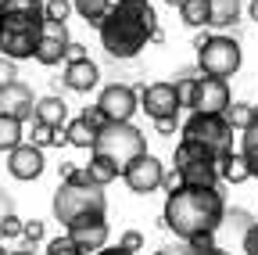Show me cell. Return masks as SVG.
Returning a JSON list of instances; mask_svg holds the SVG:
<instances>
[{
	"mask_svg": "<svg viewBox=\"0 0 258 255\" xmlns=\"http://www.w3.org/2000/svg\"><path fill=\"white\" fill-rule=\"evenodd\" d=\"M8 212H15V209H11V198L0 194V216H8Z\"/></svg>",
	"mask_w": 258,
	"mask_h": 255,
	"instance_id": "45",
	"label": "cell"
},
{
	"mask_svg": "<svg viewBox=\"0 0 258 255\" xmlns=\"http://www.w3.org/2000/svg\"><path fill=\"white\" fill-rule=\"evenodd\" d=\"M97 108L104 112L108 122H133L137 108H140V90L125 86V83H108L97 97Z\"/></svg>",
	"mask_w": 258,
	"mask_h": 255,
	"instance_id": "10",
	"label": "cell"
},
{
	"mask_svg": "<svg viewBox=\"0 0 258 255\" xmlns=\"http://www.w3.org/2000/svg\"><path fill=\"white\" fill-rule=\"evenodd\" d=\"M22 241H25V244L43 241V219H29V223H25V230H22Z\"/></svg>",
	"mask_w": 258,
	"mask_h": 255,
	"instance_id": "36",
	"label": "cell"
},
{
	"mask_svg": "<svg viewBox=\"0 0 258 255\" xmlns=\"http://www.w3.org/2000/svg\"><path fill=\"white\" fill-rule=\"evenodd\" d=\"M22 15H43V0H0V18H22Z\"/></svg>",
	"mask_w": 258,
	"mask_h": 255,
	"instance_id": "27",
	"label": "cell"
},
{
	"mask_svg": "<svg viewBox=\"0 0 258 255\" xmlns=\"http://www.w3.org/2000/svg\"><path fill=\"white\" fill-rule=\"evenodd\" d=\"M50 209H54V219L69 230V227L86 223V219H104L108 198H104V187H93L90 180L86 183H61L54 190V205Z\"/></svg>",
	"mask_w": 258,
	"mask_h": 255,
	"instance_id": "3",
	"label": "cell"
},
{
	"mask_svg": "<svg viewBox=\"0 0 258 255\" xmlns=\"http://www.w3.org/2000/svg\"><path fill=\"white\" fill-rule=\"evenodd\" d=\"M32 122H43L50 130H64V122H69V105H64V97H57V93L40 97L36 108H32Z\"/></svg>",
	"mask_w": 258,
	"mask_h": 255,
	"instance_id": "17",
	"label": "cell"
},
{
	"mask_svg": "<svg viewBox=\"0 0 258 255\" xmlns=\"http://www.w3.org/2000/svg\"><path fill=\"white\" fill-rule=\"evenodd\" d=\"M43 169H47V158H43L40 147L18 144L15 151H8V173H11L15 180H25V183H29V180H40Z\"/></svg>",
	"mask_w": 258,
	"mask_h": 255,
	"instance_id": "13",
	"label": "cell"
},
{
	"mask_svg": "<svg viewBox=\"0 0 258 255\" xmlns=\"http://www.w3.org/2000/svg\"><path fill=\"white\" fill-rule=\"evenodd\" d=\"M194 47H198V69L201 76H215V79H226L230 83V76H237L240 69V43L233 36H222V33H198L194 36Z\"/></svg>",
	"mask_w": 258,
	"mask_h": 255,
	"instance_id": "4",
	"label": "cell"
},
{
	"mask_svg": "<svg viewBox=\"0 0 258 255\" xmlns=\"http://www.w3.org/2000/svg\"><path fill=\"white\" fill-rule=\"evenodd\" d=\"M144 151H147V137L133 122H108L104 130L93 137V147H90V155L108 158V162H115L118 169H125Z\"/></svg>",
	"mask_w": 258,
	"mask_h": 255,
	"instance_id": "5",
	"label": "cell"
},
{
	"mask_svg": "<svg viewBox=\"0 0 258 255\" xmlns=\"http://www.w3.org/2000/svg\"><path fill=\"white\" fill-rule=\"evenodd\" d=\"M186 248H190V255H230L226 248L215 244V237H198V241H190Z\"/></svg>",
	"mask_w": 258,
	"mask_h": 255,
	"instance_id": "32",
	"label": "cell"
},
{
	"mask_svg": "<svg viewBox=\"0 0 258 255\" xmlns=\"http://www.w3.org/2000/svg\"><path fill=\"white\" fill-rule=\"evenodd\" d=\"M64 47H69V43H64V40H54V36H43L40 33V47H36V54H32V58H36L40 61V65H57V61H64Z\"/></svg>",
	"mask_w": 258,
	"mask_h": 255,
	"instance_id": "24",
	"label": "cell"
},
{
	"mask_svg": "<svg viewBox=\"0 0 258 255\" xmlns=\"http://www.w3.org/2000/svg\"><path fill=\"white\" fill-rule=\"evenodd\" d=\"M118 248H125V251H133V255H137V251L144 248V234H140V230H125L122 241H118Z\"/></svg>",
	"mask_w": 258,
	"mask_h": 255,
	"instance_id": "37",
	"label": "cell"
},
{
	"mask_svg": "<svg viewBox=\"0 0 258 255\" xmlns=\"http://www.w3.org/2000/svg\"><path fill=\"white\" fill-rule=\"evenodd\" d=\"M244 255H258V223L244 234Z\"/></svg>",
	"mask_w": 258,
	"mask_h": 255,
	"instance_id": "40",
	"label": "cell"
},
{
	"mask_svg": "<svg viewBox=\"0 0 258 255\" xmlns=\"http://www.w3.org/2000/svg\"><path fill=\"white\" fill-rule=\"evenodd\" d=\"M219 180L222 183H244V180H251V169H247L240 151H230V155L219 158Z\"/></svg>",
	"mask_w": 258,
	"mask_h": 255,
	"instance_id": "18",
	"label": "cell"
},
{
	"mask_svg": "<svg viewBox=\"0 0 258 255\" xmlns=\"http://www.w3.org/2000/svg\"><path fill=\"white\" fill-rule=\"evenodd\" d=\"M111 4H122V0H111Z\"/></svg>",
	"mask_w": 258,
	"mask_h": 255,
	"instance_id": "50",
	"label": "cell"
},
{
	"mask_svg": "<svg viewBox=\"0 0 258 255\" xmlns=\"http://www.w3.org/2000/svg\"><path fill=\"white\" fill-rule=\"evenodd\" d=\"M61 83L76 90V93H90L97 83H101V69H97V61L90 58H79V61H64V76Z\"/></svg>",
	"mask_w": 258,
	"mask_h": 255,
	"instance_id": "16",
	"label": "cell"
},
{
	"mask_svg": "<svg viewBox=\"0 0 258 255\" xmlns=\"http://www.w3.org/2000/svg\"><path fill=\"white\" fill-rule=\"evenodd\" d=\"M47 255H83V251H79L69 237H54V241L47 244Z\"/></svg>",
	"mask_w": 258,
	"mask_h": 255,
	"instance_id": "35",
	"label": "cell"
},
{
	"mask_svg": "<svg viewBox=\"0 0 258 255\" xmlns=\"http://www.w3.org/2000/svg\"><path fill=\"white\" fill-rule=\"evenodd\" d=\"M140 108L158 122V119H179V101H176V83H144L140 86Z\"/></svg>",
	"mask_w": 258,
	"mask_h": 255,
	"instance_id": "11",
	"label": "cell"
},
{
	"mask_svg": "<svg viewBox=\"0 0 258 255\" xmlns=\"http://www.w3.org/2000/svg\"><path fill=\"white\" fill-rule=\"evenodd\" d=\"M79 119H83V122L90 126V130H93V133H101V130H104V126H108V119H104V112H101V108H97V105H90V108H86V112H83Z\"/></svg>",
	"mask_w": 258,
	"mask_h": 255,
	"instance_id": "33",
	"label": "cell"
},
{
	"mask_svg": "<svg viewBox=\"0 0 258 255\" xmlns=\"http://www.w3.org/2000/svg\"><path fill=\"white\" fill-rule=\"evenodd\" d=\"M240 18V0H208V25L226 29Z\"/></svg>",
	"mask_w": 258,
	"mask_h": 255,
	"instance_id": "19",
	"label": "cell"
},
{
	"mask_svg": "<svg viewBox=\"0 0 258 255\" xmlns=\"http://www.w3.org/2000/svg\"><path fill=\"white\" fill-rule=\"evenodd\" d=\"M25 122H18V119H11V115H4L0 112V151H15L18 144H25V130H22Z\"/></svg>",
	"mask_w": 258,
	"mask_h": 255,
	"instance_id": "23",
	"label": "cell"
},
{
	"mask_svg": "<svg viewBox=\"0 0 258 255\" xmlns=\"http://www.w3.org/2000/svg\"><path fill=\"white\" fill-rule=\"evenodd\" d=\"M72 15V0H43V18L47 22H64Z\"/></svg>",
	"mask_w": 258,
	"mask_h": 255,
	"instance_id": "30",
	"label": "cell"
},
{
	"mask_svg": "<svg viewBox=\"0 0 258 255\" xmlns=\"http://www.w3.org/2000/svg\"><path fill=\"white\" fill-rule=\"evenodd\" d=\"M172 169L179 173L183 187H219V158L208 147L194 144V140H179L176 144Z\"/></svg>",
	"mask_w": 258,
	"mask_h": 255,
	"instance_id": "6",
	"label": "cell"
},
{
	"mask_svg": "<svg viewBox=\"0 0 258 255\" xmlns=\"http://www.w3.org/2000/svg\"><path fill=\"white\" fill-rule=\"evenodd\" d=\"M247 15H251V18L258 22V0H251V4H247Z\"/></svg>",
	"mask_w": 258,
	"mask_h": 255,
	"instance_id": "46",
	"label": "cell"
},
{
	"mask_svg": "<svg viewBox=\"0 0 258 255\" xmlns=\"http://www.w3.org/2000/svg\"><path fill=\"white\" fill-rule=\"evenodd\" d=\"M111 8H115L111 0H72V11H79V18L93 29H101V22L108 18Z\"/></svg>",
	"mask_w": 258,
	"mask_h": 255,
	"instance_id": "22",
	"label": "cell"
},
{
	"mask_svg": "<svg viewBox=\"0 0 258 255\" xmlns=\"http://www.w3.org/2000/svg\"><path fill=\"white\" fill-rule=\"evenodd\" d=\"M251 119H254V105H244V101H233L230 108H226V122L233 126L237 133H244L247 126H251Z\"/></svg>",
	"mask_w": 258,
	"mask_h": 255,
	"instance_id": "28",
	"label": "cell"
},
{
	"mask_svg": "<svg viewBox=\"0 0 258 255\" xmlns=\"http://www.w3.org/2000/svg\"><path fill=\"white\" fill-rule=\"evenodd\" d=\"M179 187H183L179 173H176V169H165V180H161V190H165V194H172V190H179Z\"/></svg>",
	"mask_w": 258,
	"mask_h": 255,
	"instance_id": "39",
	"label": "cell"
},
{
	"mask_svg": "<svg viewBox=\"0 0 258 255\" xmlns=\"http://www.w3.org/2000/svg\"><path fill=\"white\" fill-rule=\"evenodd\" d=\"M154 255H190V248L183 244V248H176V244H169V248H158Z\"/></svg>",
	"mask_w": 258,
	"mask_h": 255,
	"instance_id": "43",
	"label": "cell"
},
{
	"mask_svg": "<svg viewBox=\"0 0 258 255\" xmlns=\"http://www.w3.org/2000/svg\"><path fill=\"white\" fill-rule=\"evenodd\" d=\"M179 133H183L179 140L201 144V147H208L215 158H222V155L233 151V126L226 122V115H201V112H194V115L183 122Z\"/></svg>",
	"mask_w": 258,
	"mask_h": 255,
	"instance_id": "8",
	"label": "cell"
},
{
	"mask_svg": "<svg viewBox=\"0 0 258 255\" xmlns=\"http://www.w3.org/2000/svg\"><path fill=\"white\" fill-rule=\"evenodd\" d=\"M240 155H244V162H247L251 176L258 180V105H254V119H251V126L240 133Z\"/></svg>",
	"mask_w": 258,
	"mask_h": 255,
	"instance_id": "21",
	"label": "cell"
},
{
	"mask_svg": "<svg viewBox=\"0 0 258 255\" xmlns=\"http://www.w3.org/2000/svg\"><path fill=\"white\" fill-rule=\"evenodd\" d=\"M158 29V15L151 8V0H122L108 11V18L101 22V47L111 54V58H137L151 36Z\"/></svg>",
	"mask_w": 258,
	"mask_h": 255,
	"instance_id": "2",
	"label": "cell"
},
{
	"mask_svg": "<svg viewBox=\"0 0 258 255\" xmlns=\"http://www.w3.org/2000/svg\"><path fill=\"white\" fill-rule=\"evenodd\" d=\"M222 223H226V198L219 187H179L165 194L161 227L172 230L183 244L198 237H215Z\"/></svg>",
	"mask_w": 258,
	"mask_h": 255,
	"instance_id": "1",
	"label": "cell"
},
{
	"mask_svg": "<svg viewBox=\"0 0 258 255\" xmlns=\"http://www.w3.org/2000/svg\"><path fill=\"white\" fill-rule=\"evenodd\" d=\"M8 255H32V251H25V248H15V251H8Z\"/></svg>",
	"mask_w": 258,
	"mask_h": 255,
	"instance_id": "47",
	"label": "cell"
},
{
	"mask_svg": "<svg viewBox=\"0 0 258 255\" xmlns=\"http://www.w3.org/2000/svg\"><path fill=\"white\" fill-rule=\"evenodd\" d=\"M179 18L190 29H205L208 25V0H183V4H179Z\"/></svg>",
	"mask_w": 258,
	"mask_h": 255,
	"instance_id": "25",
	"label": "cell"
},
{
	"mask_svg": "<svg viewBox=\"0 0 258 255\" xmlns=\"http://www.w3.org/2000/svg\"><path fill=\"white\" fill-rule=\"evenodd\" d=\"M22 230H25V223H22L15 212L0 216V241H15V237H22Z\"/></svg>",
	"mask_w": 258,
	"mask_h": 255,
	"instance_id": "31",
	"label": "cell"
},
{
	"mask_svg": "<svg viewBox=\"0 0 258 255\" xmlns=\"http://www.w3.org/2000/svg\"><path fill=\"white\" fill-rule=\"evenodd\" d=\"M226 219H233V223H237V227H240L244 234H247V230L254 227V219H251V212H247V209H233V212L226 209Z\"/></svg>",
	"mask_w": 258,
	"mask_h": 255,
	"instance_id": "38",
	"label": "cell"
},
{
	"mask_svg": "<svg viewBox=\"0 0 258 255\" xmlns=\"http://www.w3.org/2000/svg\"><path fill=\"white\" fill-rule=\"evenodd\" d=\"M97 255H133V251H125V248H118V244H115V248H101Z\"/></svg>",
	"mask_w": 258,
	"mask_h": 255,
	"instance_id": "44",
	"label": "cell"
},
{
	"mask_svg": "<svg viewBox=\"0 0 258 255\" xmlns=\"http://www.w3.org/2000/svg\"><path fill=\"white\" fill-rule=\"evenodd\" d=\"M43 33V15H22V18H0V58L25 61L36 54Z\"/></svg>",
	"mask_w": 258,
	"mask_h": 255,
	"instance_id": "7",
	"label": "cell"
},
{
	"mask_svg": "<svg viewBox=\"0 0 258 255\" xmlns=\"http://www.w3.org/2000/svg\"><path fill=\"white\" fill-rule=\"evenodd\" d=\"M165 4H169V8H179V4H183V0H165Z\"/></svg>",
	"mask_w": 258,
	"mask_h": 255,
	"instance_id": "48",
	"label": "cell"
},
{
	"mask_svg": "<svg viewBox=\"0 0 258 255\" xmlns=\"http://www.w3.org/2000/svg\"><path fill=\"white\" fill-rule=\"evenodd\" d=\"M32 108H36V97H32V90L22 79L0 90V112H4V115L25 122V119H32Z\"/></svg>",
	"mask_w": 258,
	"mask_h": 255,
	"instance_id": "15",
	"label": "cell"
},
{
	"mask_svg": "<svg viewBox=\"0 0 258 255\" xmlns=\"http://www.w3.org/2000/svg\"><path fill=\"white\" fill-rule=\"evenodd\" d=\"M194 97H198V76H179L176 79V101H179V108L194 112Z\"/></svg>",
	"mask_w": 258,
	"mask_h": 255,
	"instance_id": "29",
	"label": "cell"
},
{
	"mask_svg": "<svg viewBox=\"0 0 258 255\" xmlns=\"http://www.w3.org/2000/svg\"><path fill=\"white\" fill-rule=\"evenodd\" d=\"M122 180H125V187L133 190V194H154V190H161L165 166H161V158H154L151 151H144V155H137L133 162L122 169Z\"/></svg>",
	"mask_w": 258,
	"mask_h": 255,
	"instance_id": "9",
	"label": "cell"
},
{
	"mask_svg": "<svg viewBox=\"0 0 258 255\" xmlns=\"http://www.w3.org/2000/svg\"><path fill=\"white\" fill-rule=\"evenodd\" d=\"M93 130L83 122V119H72V122H64V140H69L72 147H83V151H90L93 147Z\"/></svg>",
	"mask_w": 258,
	"mask_h": 255,
	"instance_id": "26",
	"label": "cell"
},
{
	"mask_svg": "<svg viewBox=\"0 0 258 255\" xmlns=\"http://www.w3.org/2000/svg\"><path fill=\"white\" fill-rule=\"evenodd\" d=\"M176 126H179V119H158V122H154V130H158V137H172V133H176Z\"/></svg>",
	"mask_w": 258,
	"mask_h": 255,
	"instance_id": "41",
	"label": "cell"
},
{
	"mask_svg": "<svg viewBox=\"0 0 258 255\" xmlns=\"http://www.w3.org/2000/svg\"><path fill=\"white\" fill-rule=\"evenodd\" d=\"M79 58H86V47L76 43V40H69V47H64V61H79Z\"/></svg>",
	"mask_w": 258,
	"mask_h": 255,
	"instance_id": "42",
	"label": "cell"
},
{
	"mask_svg": "<svg viewBox=\"0 0 258 255\" xmlns=\"http://www.w3.org/2000/svg\"><path fill=\"white\" fill-rule=\"evenodd\" d=\"M18 61H11V58H0V90L4 86H11V83H18Z\"/></svg>",
	"mask_w": 258,
	"mask_h": 255,
	"instance_id": "34",
	"label": "cell"
},
{
	"mask_svg": "<svg viewBox=\"0 0 258 255\" xmlns=\"http://www.w3.org/2000/svg\"><path fill=\"white\" fill-rule=\"evenodd\" d=\"M0 255H8V251H4V244H0Z\"/></svg>",
	"mask_w": 258,
	"mask_h": 255,
	"instance_id": "49",
	"label": "cell"
},
{
	"mask_svg": "<svg viewBox=\"0 0 258 255\" xmlns=\"http://www.w3.org/2000/svg\"><path fill=\"white\" fill-rule=\"evenodd\" d=\"M233 105L230 83L215 76H198V97H194V112L201 115H226V108Z\"/></svg>",
	"mask_w": 258,
	"mask_h": 255,
	"instance_id": "12",
	"label": "cell"
},
{
	"mask_svg": "<svg viewBox=\"0 0 258 255\" xmlns=\"http://www.w3.org/2000/svg\"><path fill=\"white\" fill-rule=\"evenodd\" d=\"M64 237H69L83 255H97L101 248H108V219H86V223H76V227L64 230Z\"/></svg>",
	"mask_w": 258,
	"mask_h": 255,
	"instance_id": "14",
	"label": "cell"
},
{
	"mask_svg": "<svg viewBox=\"0 0 258 255\" xmlns=\"http://www.w3.org/2000/svg\"><path fill=\"white\" fill-rule=\"evenodd\" d=\"M86 176H90V183H93V187H108L111 180H118V176H122V169H118L115 162H108V158H101V155H90V162H86Z\"/></svg>",
	"mask_w": 258,
	"mask_h": 255,
	"instance_id": "20",
	"label": "cell"
}]
</instances>
